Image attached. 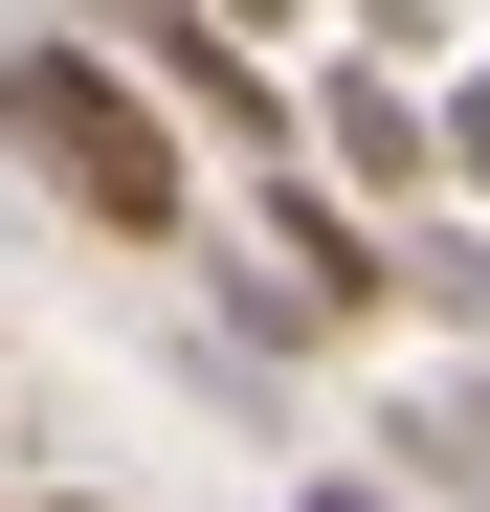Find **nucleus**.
Returning a JSON list of instances; mask_svg holds the SVG:
<instances>
[{"mask_svg": "<svg viewBox=\"0 0 490 512\" xmlns=\"http://www.w3.org/2000/svg\"><path fill=\"white\" fill-rule=\"evenodd\" d=\"M0 112H23V156H45L90 223H134V245L179 223V134L134 112V67H112V45H45V23H23V45H0Z\"/></svg>", "mask_w": 490, "mask_h": 512, "instance_id": "1", "label": "nucleus"}, {"mask_svg": "<svg viewBox=\"0 0 490 512\" xmlns=\"http://www.w3.org/2000/svg\"><path fill=\"white\" fill-rule=\"evenodd\" d=\"M112 67H134V90H179L201 134H268V156H290V112H268V45H223V23H134Z\"/></svg>", "mask_w": 490, "mask_h": 512, "instance_id": "2", "label": "nucleus"}, {"mask_svg": "<svg viewBox=\"0 0 490 512\" xmlns=\"http://www.w3.org/2000/svg\"><path fill=\"white\" fill-rule=\"evenodd\" d=\"M335 156H357V179L401 201V179H446V112L401 90V67H335Z\"/></svg>", "mask_w": 490, "mask_h": 512, "instance_id": "3", "label": "nucleus"}, {"mask_svg": "<svg viewBox=\"0 0 490 512\" xmlns=\"http://www.w3.org/2000/svg\"><path fill=\"white\" fill-rule=\"evenodd\" d=\"M401 468H424L446 512H490V379H424V401H401Z\"/></svg>", "mask_w": 490, "mask_h": 512, "instance_id": "4", "label": "nucleus"}, {"mask_svg": "<svg viewBox=\"0 0 490 512\" xmlns=\"http://www.w3.org/2000/svg\"><path fill=\"white\" fill-rule=\"evenodd\" d=\"M401 290H424L446 334H490V223H446V245H424V268H401Z\"/></svg>", "mask_w": 490, "mask_h": 512, "instance_id": "5", "label": "nucleus"}, {"mask_svg": "<svg viewBox=\"0 0 490 512\" xmlns=\"http://www.w3.org/2000/svg\"><path fill=\"white\" fill-rule=\"evenodd\" d=\"M446 156H468V179H490V67H468V90H446Z\"/></svg>", "mask_w": 490, "mask_h": 512, "instance_id": "6", "label": "nucleus"}]
</instances>
